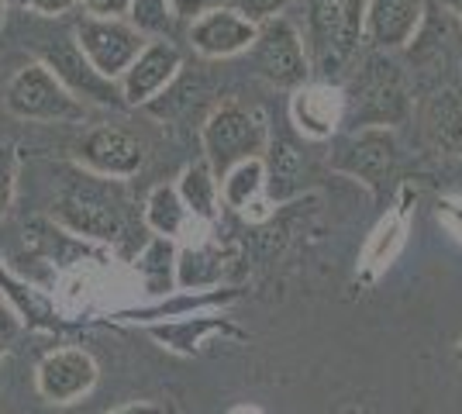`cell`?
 I'll use <instances>...</instances> for the list:
<instances>
[{"instance_id": "obj_30", "label": "cell", "mask_w": 462, "mask_h": 414, "mask_svg": "<svg viewBox=\"0 0 462 414\" xmlns=\"http://www.w3.org/2000/svg\"><path fill=\"white\" fill-rule=\"evenodd\" d=\"M83 7L94 18H125L132 11V0H83Z\"/></svg>"}, {"instance_id": "obj_7", "label": "cell", "mask_w": 462, "mask_h": 414, "mask_svg": "<svg viewBox=\"0 0 462 414\" xmlns=\"http://www.w3.org/2000/svg\"><path fill=\"white\" fill-rule=\"evenodd\" d=\"M73 39H77V45L83 49V56L90 60V66L107 79L125 77V69H128V66L138 60V52L145 49L142 32L121 18H94V14H83V18L77 21Z\"/></svg>"}, {"instance_id": "obj_4", "label": "cell", "mask_w": 462, "mask_h": 414, "mask_svg": "<svg viewBox=\"0 0 462 414\" xmlns=\"http://www.w3.org/2000/svg\"><path fill=\"white\" fill-rule=\"evenodd\" d=\"M200 138H204V156L211 162L214 177H225L235 162L263 156L270 132L255 111L228 100V104L214 107V115L204 121Z\"/></svg>"}, {"instance_id": "obj_34", "label": "cell", "mask_w": 462, "mask_h": 414, "mask_svg": "<svg viewBox=\"0 0 462 414\" xmlns=\"http://www.w3.org/2000/svg\"><path fill=\"white\" fill-rule=\"evenodd\" d=\"M439 4H442L448 14H456V18L462 21V0H439Z\"/></svg>"}, {"instance_id": "obj_28", "label": "cell", "mask_w": 462, "mask_h": 414, "mask_svg": "<svg viewBox=\"0 0 462 414\" xmlns=\"http://www.w3.org/2000/svg\"><path fill=\"white\" fill-rule=\"evenodd\" d=\"M273 177L283 179V183H290V179H297V173H300V156L293 152V145H287V142H280V145H273ZM273 179V183H276Z\"/></svg>"}, {"instance_id": "obj_8", "label": "cell", "mask_w": 462, "mask_h": 414, "mask_svg": "<svg viewBox=\"0 0 462 414\" xmlns=\"http://www.w3.org/2000/svg\"><path fill=\"white\" fill-rule=\"evenodd\" d=\"M393 162H397V138L390 128H356V135H348L331 156V170L359 179L373 194H380L386 177L393 173Z\"/></svg>"}, {"instance_id": "obj_5", "label": "cell", "mask_w": 462, "mask_h": 414, "mask_svg": "<svg viewBox=\"0 0 462 414\" xmlns=\"http://www.w3.org/2000/svg\"><path fill=\"white\" fill-rule=\"evenodd\" d=\"M4 107L21 121H73L83 115V104L39 60L21 66L11 77L4 90Z\"/></svg>"}, {"instance_id": "obj_18", "label": "cell", "mask_w": 462, "mask_h": 414, "mask_svg": "<svg viewBox=\"0 0 462 414\" xmlns=\"http://www.w3.org/2000/svg\"><path fill=\"white\" fill-rule=\"evenodd\" d=\"M145 328H149V336H152L155 342H162L170 353H180V355H193L204 345V338H211V336L242 338V328H235L228 317H221V315L166 317V321H149Z\"/></svg>"}, {"instance_id": "obj_36", "label": "cell", "mask_w": 462, "mask_h": 414, "mask_svg": "<svg viewBox=\"0 0 462 414\" xmlns=\"http://www.w3.org/2000/svg\"><path fill=\"white\" fill-rule=\"evenodd\" d=\"M4 11H7V0H0V24H4Z\"/></svg>"}, {"instance_id": "obj_15", "label": "cell", "mask_w": 462, "mask_h": 414, "mask_svg": "<svg viewBox=\"0 0 462 414\" xmlns=\"http://www.w3.org/2000/svg\"><path fill=\"white\" fill-rule=\"evenodd\" d=\"M255 35H259V24L231 7H214L190 21V45L208 60H228V56L245 52L252 49Z\"/></svg>"}, {"instance_id": "obj_14", "label": "cell", "mask_w": 462, "mask_h": 414, "mask_svg": "<svg viewBox=\"0 0 462 414\" xmlns=\"http://www.w3.org/2000/svg\"><path fill=\"white\" fill-rule=\"evenodd\" d=\"M290 121L297 124V132L304 138L325 142L346 121V90L328 79L297 87L290 97Z\"/></svg>"}, {"instance_id": "obj_26", "label": "cell", "mask_w": 462, "mask_h": 414, "mask_svg": "<svg viewBox=\"0 0 462 414\" xmlns=\"http://www.w3.org/2000/svg\"><path fill=\"white\" fill-rule=\"evenodd\" d=\"M14 187H18V149L0 145V217L11 211Z\"/></svg>"}, {"instance_id": "obj_19", "label": "cell", "mask_w": 462, "mask_h": 414, "mask_svg": "<svg viewBox=\"0 0 462 414\" xmlns=\"http://www.w3.org/2000/svg\"><path fill=\"white\" fill-rule=\"evenodd\" d=\"M217 183H221V200L228 207L242 211L252 221L270 217V200H263V194H266V159L263 156L235 162Z\"/></svg>"}, {"instance_id": "obj_12", "label": "cell", "mask_w": 462, "mask_h": 414, "mask_svg": "<svg viewBox=\"0 0 462 414\" xmlns=\"http://www.w3.org/2000/svg\"><path fill=\"white\" fill-rule=\"evenodd\" d=\"M145 162V149L132 132L115 128V124H104L94 128L90 135L79 142V166L90 170L97 177H135Z\"/></svg>"}, {"instance_id": "obj_13", "label": "cell", "mask_w": 462, "mask_h": 414, "mask_svg": "<svg viewBox=\"0 0 462 414\" xmlns=\"http://www.w3.org/2000/svg\"><path fill=\"white\" fill-rule=\"evenodd\" d=\"M411 211H414V194L411 187H401V194L393 200V207L386 211V217L376 221L373 235L363 245V259H359V276L373 283L393 266V259L404 253L407 245V228H411Z\"/></svg>"}, {"instance_id": "obj_35", "label": "cell", "mask_w": 462, "mask_h": 414, "mask_svg": "<svg viewBox=\"0 0 462 414\" xmlns=\"http://www.w3.org/2000/svg\"><path fill=\"white\" fill-rule=\"evenodd\" d=\"M228 414H263V411H259L255 404H238V408H231Z\"/></svg>"}, {"instance_id": "obj_10", "label": "cell", "mask_w": 462, "mask_h": 414, "mask_svg": "<svg viewBox=\"0 0 462 414\" xmlns=\"http://www.w3.org/2000/svg\"><path fill=\"white\" fill-rule=\"evenodd\" d=\"M97 363L87 349H52L39 363V394L52 404H73L79 397H87L97 383Z\"/></svg>"}, {"instance_id": "obj_11", "label": "cell", "mask_w": 462, "mask_h": 414, "mask_svg": "<svg viewBox=\"0 0 462 414\" xmlns=\"http://www.w3.org/2000/svg\"><path fill=\"white\" fill-rule=\"evenodd\" d=\"M180 49L173 41L155 39L145 41V49L138 52V60L125 69V77L117 79L121 87V100L132 104V107H142V104H152L170 83L180 73Z\"/></svg>"}, {"instance_id": "obj_1", "label": "cell", "mask_w": 462, "mask_h": 414, "mask_svg": "<svg viewBox=\"0 0 462 414\" xmlns=\"http://www.w3.org/2000/svg\"><path fill=\"white\" fill-rule=\"evenodd\" d=\"M52 217L66 232L94 242H117L128 232V200L121 183L90 170H69L59 183Z\"/></svg>"}, {"instance_id": "obj_6", "label": "cell", "mask_w": 462, "mask_h": 414, "mask_svg": "<svg viewBox=\"0 0 462 414\" xmlns=\"http://www.w3.org/2000/svg\"><path fill=\"white\" fill-rule=\"evenodd\" d=\"M252 69L280 90H297L310 83L308 45L283 14L259 24V35L252 41Z\"/></svg>"}, {"instance_id": "obj_27", "label": "cell", "mask_w": 462, "mask_h": 414, "mask_svg": "<svg viewBox=\"0 0 462 414\" xmlns=\"http://www.w3.org/2000/svg\"><path fill=\"white\" fill-rule=\"evenodd\" d=\"M287 4L290 0H225V7L238 11V14H245V18L255 21V24L276 18V14H283Z\"/></svg>"}, {"instance_id": "obj_9", "label": "cell", "mask_w": 462, "mask_h": 414, "mask_svg": "<svg viewBox=\"0 0 462 414\" xmlns=\"http://www.w3.org/2000/svg\"><path fill=\"white\" fill-rule=\"evenodd\" d=\"M39 62H45L77 100L83 97L97 100V104H121L117 79L100 77L90 66V60L83 56V49L77 45L73 35H59V39H49L45 45H39Z\"/></svg>"}, {"instance_id": "obj_29", "label": "cell", "mask_w": 462, "mask_h": 414, "mask_svg": "<svg viewBox=\"0 0 462 414\" xmlns=\"http://www.w3.org/2000/svg\"><path fill=\"white\" fill-rule=\"evenodd\" d=\"M214 7H225V0H170V11L180 21H197Z\"/></svg>"}, {"instance_id": "obj_17", "label": "cell", "mask_w": 462, "mask_h": 414, "mask_svg": "<svg viewBox=\"0 0 462 414\" xmlns=\"http://www.w3.org/2000/svg\"><path fill=\"white\" fill-rule=\"evenodd\" d=\"M421 132L439 156H462V94L456 87H442L424 97Z\"/></svg>"}, {"instance_id": "obj_31", "label": "cell", "mask_w": 462, "mask_h": 414, "mask_svg": "<svg viewBox=\"0 0 462 414\" xmlns=\"http://www.w3.org/2000/svg\"><path fill=\"white\" fill-rule=\"evenodd\" d=\"M18 7H28V11H35V14H45V18H59V14H66V11H73L79 0H14Z\"/></svg>"}, {"instance_id": "obj_32", "label": "cell", "mask_w": 462, "mask_h": 414, "mask_svg": "<svg viewBox=\"0 0 462 414\" xmlns=\"http://www.w3.org/2000/svg\"><path fill=\"white\" fill-rule=\"evenodd\" d=\"M439 217L452 235L462 242V200H439Z\"/></svg>"}, {"instance_id": "obj_2", "label": "cell", "mask_w": 462, "mask_h": 414, "mask_svg": "<svg viewBox=\"0 0 462 414\" xmlns=\"http://www.w3.org/2000/svg\"><path fill=\"white\" fill-rule=\"evenodd\" d=\"M366 35V0H308L310 73L328 83L346 73Z\"/></svg>"}, {"instance_id": "obj_33", "label": "cell", "mask_w": 462, "mask_h": 414, "mask_svg": "<svg viewBox=\"0 0 462 414\" xmlns=\"http://www.w3.org/2000/svg\"><path fill=\"white\" fill-rule=\"evenodd\" d=\"M111 414H166L159 404H149V400H138V404H128V408H117Z\"/></svg>"}, {"instance_id": "obj_24", "label": "cell", "mask_w": 462, "mask_h": 414, "mask_svg": "<svg viewBox=\"0 0 462 414\" xmlns=\"http://www.w3.org/2000/svg\"><path fill=\"white\" fill-rule=\"evenodd\" d=\"M221 273H225L221 253L208 245H193L176 256V290H200L208 283H217Z\"/></svg>"}, {"instance_id": "obj_21", "label": "cell", "mask_w": 462, "mask_h": 414, "mask_svg": "<svg viewBox=\"0 0 462 414\" xmlns=\"http://www.w3.org/2000/svg\"><path fill=\"white\" fill-rule=\"evenodd\" d=\"M176 245L173 238L155 235L135 259V276L142 283V294L152 300H166L176 294Z\"/></svg>"}, {"instance_id": "obj_20", "label": "cell", "mask_w": 462, "mask_h": 414, "mask_svg": "<svg viewBox=\"0 0 462 414\" xmlns=\"http://www.w3.org/2000/svg\"><path fill=\"white\" fill-rule=\"evenodd\" d=\"M0 297L11 304V311H14L28 328H35V332H59V328H62V321H59V315H56V304L42 294L39 287L18 280L7 266H0Z\"/></svg>"}, {"instance_id": "obj_22", "label": "cell", "mask_w": 462, "mask_h": 414, "mask_svg": "<svg viewBox=\"0 0 462 414\" xmlns=\"http://www.w3.org/2000/svg\"><path fill=\"white\" fill-rule=\"evenodd\" d=\"M176 194L183 200V207L190 211V217L214 225V217H217V200H221V183L214 177L208 159H204V162H190V166L180 173Z\"/></svg>"}, {"instance_id": "obj_3", "label": "cell", "mask_w": 462, "mask_h": 414, "mask_svg": "<svg viewBox=\"0 0 462 414\" xmlns=\"http://www.w3.org/2000/svg\"><path fill=\"white\" fill-rule=\"evenodd\" d=\"M346 115L352 128H393L411 115L404 73L386 52H373L352 77V94H346Z\"/></svg>"}, {"instance_id": "obj_23", "label": "cell", "mask_w": 462, "mask_h": 414, "mask_svg": "<svg viewBox=\"0 0 462 414\" xmlns=\"http://www.w3.org/2000/svg\"><path fill=\"white\" fill-rule=\"evenodd\" d=\"M187 221H190V211L183 207L176 187H170V183L155 187L152 194H149V200H145V225L152 228L155 235L176 238L187 228Z\"/></svg>"}, {"instance_id": "obj_25", "label": "cell", "mask_w": 462, "mask_h": 414, "mask_svg": "<svg viewBox=\"0 0 462 414\" xmlns=\"http://www.w3.org/2000/svg\"><path fill=\"white\" fill-rule=\"evenodd\" d=\"M128 24H132V28H138L142 35H155V39H162V35L173 28V11H170V0H132Z\"/></svg>"}, {"instance_id": "obj_16", "label": "cell", "mask_w": 462, "mask_h": 414, "mask_svg": "<svg viewBox=\"0 0 462 414\" xmlns=\"http://www.w3.org/2000/svg\"><path fill=\"white\" fill-rule=\"evenodd\" d=\"M424 0H366V35L380 52L404 49L424 24Z\"/></svg>"}]
</instances>
